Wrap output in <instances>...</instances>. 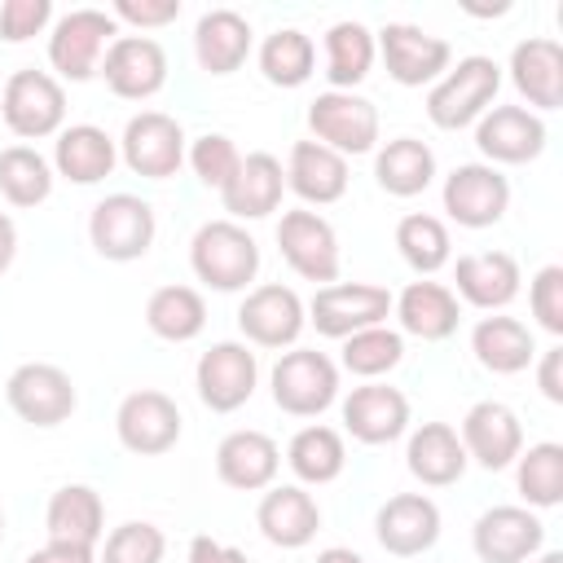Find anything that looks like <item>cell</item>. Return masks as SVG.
Masks as SVG:
<instances>
[{"mask_svg":"<svg viewBox=\"0 0 563 563\" xmlns=\"http://www.w3.org/2000/svg\"><path fill=\"white\" fill-rule=\"evenodd\" d=\"M194 277L211 290H246L260 273V242L238 220H207L189 242Z\"/></svg>","mask_w":563,"mask_h":563,"instance_id":"obj_1","label":"cell"},{"mask_svg":"<svg viewBox=\"0 0 563 563\" xmlns=\"http://www.w3.org/2000/svg\"><path fill=\"white\" fill-rule=\"evenodd\" d=\"M497 88H501V66L493 57H484V53H471V57H462L457 66H449L431 84V92H427V119L435 128H444V132H457V128L475 123L493 106Z\"/></svg>","mask_w":563,"mask_h":563,"instance_id":"obj_2","label":"cell"},{"mask_svg":"<svg viewBox=\"0 0 563 563\" xmlns=\"http://www.w3.org/2000/svg\"><path fill=\"white\" fill-rule=\"evenodd\" d=\"M0 114L4 128L22 141H44L66 128V88L48 70H13L0 88Z\"/></svg>","mask_w":563,"mask_h":563,"instance_id":"obj_3","label":"cell"},{"mask_svg":"<svg viewBox=\"0 0 563 563\" xmlns=\"http://www.w3.org/2000/svg\"><path fill=\"white\" fill-rule=\"evenodd\" d=\"M273 405L290 418H317L339 396V365L317 347H290L277 356L273 374Z\"/></svg>","mask_w":563,"mask_h":563,"instance_id":"obj_4","label":"cell"},{"mask_svg":"<svg viewBox=\"0 0 563 563\" xmlns=\"http://www.w3.org/2000/svg\"><path fill=\"white\" fill-rule=\"evenodd\" d=\"M119 40V22L101 9H70L53 22V35H48V66L70 79V84H84L97 75L106 48Z\"/></svg>","mask_w":563,"mask_h":563,"instance_id":"obj_5","label":"cell"},{"mask_svg":"<svg viewBox=\"0 0 563 563\" xmlns=\"http://www.w3.org/2000/svg\"><path fill=\"white\" fill-rule=\"evenodd\" d=\"M154 207L136 194H106L88 216V242L101 260L128 264L154 246Z\"/></svg>","mask_w":563,"mask_h":563,"instance_id":"obj_6","label":"cell"},{"mask_svg":"<svg viewBox=\"0 0 563 563\" xmlns=\"http://www.w3.org/2000/svg\"><path fill=\"white\" fill-rule=\"evenodd\" d=\"M387 317H391V290L374 282H330L308 303V321L325 339H347L356 330L383 325Z\"/></svg>","mask_w":563,"mask_h":563,"instance_id":"obj_7","label":"cell"},{"mask_svg":"<svg viewBox=\"0 0 563 563\" xmlns=\"http://www.w3.org/2000/svg\"><path fill=\"white\" fill-rule=\"evenodd\" d=\"M308 128L312 141H321L334 154H369L378 145V110L361 92H317L308 106Z\"/></svg>","mask_w":563,"mask_h":563,"instance_id":"obj_8","label":"cell"},{"mask_svg":"<svg viewBox=\"0 0 563 563\" xmlns=\"http://www.w3.org/2000/svg\"><path fill=\"white\" fill-rule=\"evenodd\" d=\"M255 383H260V361L246 343H211L198 365H194V387H198V400L211 409V413H233L242 409L251 396H255Z\"/></svg>","mask_w":563,"mask_h":563,"instance_id":"obj_9","label":"cell"},{"mask_svg":"<svg viewBox=\"0 0 563 563\" xmlns=\"http://www.w3.org/2000/svg\"><path fill=\"white\" fill-rule=\"evenodd\" d=\"M4 400L9 409L31 422V427H57L75 413L79 396H75V383L62 365H48V361H26L9 374L4 383Z\"/></svg>","mask_w":563,"mask_h":563,"instance_id":"obj_10","label":"cell"},{"mask_svg":"<svg viewBox=\"0 0 563 563\" xmlns=\"http://www.w3.org/2000/svg\"><path fill=\"white\" fill-rule=\"evenodd\" d=\"M378 53L387 62V75L400 84V88H422V84H435L449 66H453V48L449 40L413 26V22H387L378 31Z\"/></svg>","mask_w":563,"mask_h":563,"instance_id":"obj_11","label":"cell"},{"mask_svg":"<svg viewBox=\"0 0 563 563\" xmlns=\"http://www.w3.org/2000/svg\"><path fill=\"white\" fill-rule=\"evenodd\" d=\"M277 246H282V260L303 277V282H321L330 286L339 277V233L325 216L299 207V211H286L277 220Z\"/></svg>","mask_w":563,"mask_h":563,"instance_id":"obj_12","label":"cell"},{"mask_svg":"<svg viewBox=\"0 0 563 563\" xmlns=\"http://www.w3.org/2000/svg\"><path fill=\"white\" fill-rule=\"evenodd\" d=\"M119 154H123V163H128L136 176H145V180H167V176H176L180 163H185V132H180V123H176L172 114H163V110H141V114L128 119L123 141H119Z\"/></svg>","mask_w":563,"mask_h":563,"instance_id":"obj_13","label":"cell"},{"mask_svg":"<svg viewBox=\"0 0 563 563\" xmlns=\"http://www.w3.org/2000/svg\"><path fill=\"white\" fill-rule=\"evenodd\" d=\"M444 211L462 229H493L510 207V180L488 163H462L444 176Z\"/></svg>","mask_w":563,"mask_h":563,"instance_id":"obj_14","label":"cell"},{"mask_svg":"<svg viewBox=\"0 0 563 563\" xmlns=\"http://www.w3.org/2000/svg\"><path fill=\"white\" fill-rule=\"evenodd\" d=\"M114 435L128 453L136 457H158L180 440V409L167 391L141 387L132 396H123L119 413H114Z\"/></svg>","mask_w":563,"mask_h":563,"instance_id":"obj_15","label":"cell"},{"mask_svg":"<svg viewBox=\"0 0 563 563\" xmlns=\"http://www.w3.org/2000/svg\"><path fill=\"white\" fill-rule=\"evenodd\" d=\"M303 325H308V308L282 282H264V286L246 290V299L238 308V330L255 347H290L303 334Z\"/></svg>","mask_w":563,"mask_h":563,"instance_id":"obj_16","label":"cell"},{"mask_svg":"<svg viewBox=\"0 0 563 563\" xmlns=\"http://www.w3.org/2000/svg\"><path fill=\"white\" fill-rule=\"evenodd\" d=\"M101 79L123 101H145L167 84V53L150 35H119L101 57Z\"/></svg>","mask_w":563,"mask_h":563,"instance_id":"obj_17","label":"cell"},{"mask_svg":"<svg viewBox=\"0 0 563 563\" xmlns=\"http://www.w3.org/2000/svg\"><path fill=\"white\" fill-rule=\"evenodd\" d=\"M475 145L493 163H532L545 150V119L528 106H488L475 119Z\"/></svg>","mask_w":563,"mask_h":563,"instance_id":"obj_18","label":"cell"},{"mask_svg":"<svg viewBox=\"0 0 563 563\" xmlns=\"http://www.w3.org/2000/svg\"><path fill=\"white\" fill-rule=\"evenodd\" d=\"M471 545L484 563H528L545 545V523L528 506H493L475 519Z\"/></svg>","mask_w":563,"mask_h":563,"instance_id":"obj_19","label":"cell"},{"mask_svg":"<svg viewBox=\"0 0 563 563\" xmlns=\"http://www.w3.org/2000/svg\"><path fill=\"white\" fill-rule=\"evenodd\" d=\"M457 440L466 449V462H479L484 471H506L523 449V427H519V413L510 405L479 400L466 409Z\"/></svg>","mask_w":563,"mask_h":563,"instance_id":"obj_20","label":"cell"},{"mask_svg":"<svg viewBox=\"0 0 563 563\" xmlns=\"http://www.w3.org/2000/svg\"><path fill=\"white\" fill-rule=\"evenodd\" d=\"M374 537L387 554L413 559L440 541V506L427 493H396L374 515Z\"/></svg>","mask_w":563,"mask_h":563,"instance_id":"obj_21","label":"cell"},{"mask_svg":"<svg viewBox=\"0 0 563 563\" xmlns=\"http://www.w3.org/2000/svg\"><path fill=\"white\" fill-rule=\"evenodd\" d=\"M343 427L361 444H391L409 427V400L400 387L365 383L343 396Z\"/></svg>","mask_w":563,"mask_h":563,"instance_id":"obj_22","label":"cell"},{"mask_svg":"<svg viewBox=\"0 0 563 563\" xmlns=\"http://www.w3.org/2000/svg\"><path fill=\"white\" fill-rule=\"evenodd\" d=\"M282 194H286V167L282 158L255 150L238 163L233 180L220 189V202L233 220H264L282 207Z\"/></svg>","mask_w":563,"mask_h":563,"instance_id":"obj_23","label":"cell"},{"mask_svg":"<svg viewBox=\"0 0 563 563\" xmlns=\"http://www.w3.org/2000/svg\"><path fill=\"white\" fill-rule=\"evenodd\" d=\"M277 466H282V449L273 435L264 431H229L216 449V475L220 484L238 488V493H260V488H273L277 479Z\"/></svg>","mask_w":563,"mask_h":563,"instance_id":"obj_24","label":"cell"},{"mask_svg":"<svg viewBox=\"0 0 563 563\" xmlns=\"http://www.w3.org/2000/svg\"><path fill=\"white\" fill-rule=\"evenodd\" d=\"M255 523H260V532H264L268 545L303 550V545L317 537V528H321V506L312 501L308 488L282 484V488H268V493L260 497Z\"/></svg>","mask_w":563,"mask_h":563,"instance_id":"obj_25","label":"cell"},{"mask_svg":"<svg viewBox=\"0 0 563 563\" xmlns=\"http://www.w3.org/2000/svg\"><path fill=\"white\" fill-rule=\"evenodd\" d=\"M510 84L519 88V97L537 110H559L563 106V44L532 35L523 44H515L510 53Z\"/></svg>","mask_w":563,"mask_h":563,"instance_id":"obj_26","label":"cell"},{"mask_svg":"<svg viewBox=\"0 0 563 563\" xmlns=\"http://www.w3.org/2000/svg\"><path fill=\"white\" fill-rule=\"evenodd\" d=\"M286 189H295L308 207H330L347 194V158L321 141H295L286 158Z\"/></svg>","mask_w":563,"mask_h":563,"instance_id":"obj_27","label":"cell"},{"mask_svg":"<svg viewBox=\"0 0 563 563\" xmlns=\"http://www.w3.org/2000/svg\"><path fill=\"white\" fill-rule=\"evenodd\" d=\"M453 282H457L453 295H462L471 308L497 312V308H506L519 295L523 277H519L515 255H506V251H475V255H462L453 264Z\"/></svg>","mask_w":563,"mask_h":563,"instance_id":"obj_28","label":"cell"},{"mask_svg":"<svg viewBox=\"0 0 563 563\" xmlns=\"http://www.w3.org/2000/svg\"><path fill=\"white\" fill-rule=\"evenodd\" d=\"M119 163V150H114V136L97 123H70L57 132V145H53V172L66 176L70 185H97L114 172Z\"/></svg>","mask_w":563,"mask_h":563,"instance_id":"obj_29","label":"cell"},{"mask_svg":"<svg viewBox=\"0 0 563 563\" xmlns=\"http://www.w3.org/2000/svg\"><path fill=\"white\" fill-rule=\"evenodd\" d=\"M391 312L400 321V334H413L422 343H440L457 330V295L444 282H409L396 299Z\"/></svg>","mask_w":563,"mask_h":563,"instance_id":"obj_30","label":"cell"},{"mask_svg":"<svg viewBox=\"0 0 563 563\" xmlns=\"http://www.w3.org/2000/svg\"><path fill=\"white\" fill-rule=\"evenodd\" d=\"M194 57L207 75H233L251 57V22L233 9H207L194 26Z\"/></svg>","mask_w":563,"mask_h":563,"instance_id":"obj_31","label":"cell"},{"mask_svg":"<svg viewBox=\"0 0 563 563\" xmlns=\"http://www.w3.org/2000/svg\"><path fill=\"white\" fill-rule=\"evenodd\" d=\"M405 462H409V475L422 479L427 488H449L466 471V449H462V440L449 422H422L409 435Z\"/></svg>","mask_w":563,"mask_h":563,"instance_id":"obj_32","label":"cell"},{"mask_svg":"<svg viewBox=\"0 0 563 563\" xmlns=\"http://www.w3.org/2000/svg\"><path fill=\"white\" fill-rule=\"evenodd\" d=\"M471 352L488 374H523L537 356V343L519 317H479L471 330Z\"/></svg>","mask_w":563,"mask_h":563,"instance_id":"obj_33","label":"cell"},{"mask_svg":"<svg viewBox=\"0 0 563 563\" xmlns=\"http://www.w3.org/2000/svg\"><path fill=\"white\" fill-rule=\"evenodd\" d=\"M44 528L48 541H75V545H97L106 532V506L101 493L88 484H66L48 497L44 510Z\"/></svg>","mask_w":563,"mask_h":563,"instance_id":"obj_34","label":"cell"},{"mask_svg":"<svg viewBox=\"0 0 563 563\" xmlns=\"http://www.w3.org/2000/svg\"><path fill=\"white\" fill-rule=\"evenodd\" d=\"M374 180L391 198H418L435 180V154L418 136H396L374 154Z\"/></svg>","mask_w":563,"mask_h":563,"instance_id":"obj_35","label":"cell"},{"mask_svg":"<svg viewBox=\"0 0 563 563\" xmlns=\"http://www.w3.org/2000/svg\"><path fill=\"white\" fill-rule=\"evenodd\" d=\"M286 466L295 471L299 484H334L347 466V449H343V435L325 422H312V427H299L286 444Z\"/></svg>","mask_w":563,"mask_h":563,"instance_id":"obj_36","label":"cell"},{"mask_svg":"<svg viewBox=\"0 0 563 563\" xmlns=\"http://www.w3.org/2000/svg\"><path fill=\"white\" fill-rule=\"evenodd\" d=\"M374 53H378V44H374V31L365 22H352V18L334 22L325 31V79H330V88L352 92L369 75Z\"/></svg>","mask_w":563,"mask_h":563,"instance_id":"obj_37","label":"cell"},{"mask_svg":"<svg viewBox=\"0 0 563 563\" xmlns=\"http://www.w3.org/2000/svg\"><path fill=\"white\" fill-rule=\"evenodd\" d=\"M145 325L167 339V343H189L202 334L207 325V299L194 290V286H158L150 299H145Z\"/></svg>","mask_w":563,"mask_h":563,"instance_id":"obj_38","label":"cell"},{"mask_svg":"<svg viewBox=\"0 0 563 563\" xmlns=\"http://www.w3.org/2000/svg\"><path fill=\"white\" fill-rule=\"evenodd\" d=\"M515 484H519V497L537 510H550L563 501V444L554 440H541V444H528L519 449L515 457Z\"/></svg>","mask_w":563,"mask_h":563,"instance_id":"obj_39","label":"cell"},{"mask_svg":"<svg viewBox=\"0 0 563 563\" xmlns=\"http://www.w3.org/2000/svg\"><path fill=\"white\" fill-rule=\"evenodd\" d=\"M312 70H317V44H312L303 31L282 26V31H273V35L260 44V75H264L268 84H277V88H299V84L312 79Z\"/></svg>","mask_w":563,"mask_h":563,"instance_id":"obj_40","label":"cell"},{"mask_svg":"<svg viewBox=\"0 0 563 563\" xmlns=\"http://www.w3.org/2000/svg\"><path fill=\"white\" fill-rule=\"evenodd\" d=\"M396 251H400V260H405L413 273L431 277V273H440V268L449 264L453 242H449L444 220H435V216H427V211H409V216L396 224Z\"/></svg>","mask_w":563,"mask_h":563,"instance_id":"obj_41","label":"cell"},{"mask_svg":"<svg viewBox=\"0 0 563 563\" xmlns=\"http://www.w3.org/2000/svg\"><path fill=\"white\" fill-rule=\"evenodd\" d=\"M0 194L13 207H40L53 194V163L31 145L0 150Z\"/></svg>","mask_w":563,"mask_h":563,"instance_id":"obj_42","label":"cell"},{"mask_svg":"<svg viewBox=\"0 0 563 563\" xmlns=\"http://www.w3.org/2000/svg\"><path fill=\"white\" fill-rule=\"evenodd\" d=\"M405 356V334L387 330V325H369L343 339V369L356 378H378L387 369H396Z\"/></svg>","mask_w":563,"mask_h":563,"instance_id":"obj_43","label":"cell"},{"mask_svg":"<svg viewBox=\"0 0 563 563\" xmlns=\"http://www.w3.org/2000/svg\"><path fill=\"white\" fill-rule=\"evenodd\" d=\"M163 550H167L163 528H154L145 519H128L106 537L97 563H163Z\"/></svg>","mask_w":563,"mask_h":563,"instance_id":"obj_44","label":"cell"},{"mask_svg":"<svg viewBox=\"0 0 563 563\" xmlns=\"http://www.w3.org/2000/svg\"><path fill=\"white\" fill-rule=\"evenodd\" d=\"M238 163H242V154H238V145H233L224 132H207V136H198V141L189 145V167H194V176H198L207 189H224V185L233 180Z\"/></svg>","mask_w":563,"mask_h":563,"instance_id":"obj_45","label":"cell"},{"mask_svg":"<svg viewBox=\"0 0 563 563\" xmlns=\"http://www.w3.org/2000/svg\"><path fill=\"white\" fill-rule=\"evenodd\" d=\"M528 308L545 334H554V339L563 334V264L537 268L532 286H528Z\"/></svg>","mask_w":563,"mask_h":563,"instance_id":"obj_46","label":"cell"},{"mask_svg":"<svg viewBox=\"0 0 563 563\" xmlns=\"http://www.w3.org/2000/svg\"><path fill=\"white\" fill-rule=\"evenodd\" d=\"M48 22H53V4L48 0H4L0 4V40H9V44L35 40Z\"/></svg>","mask_w":563,"mask_h":563,"instance_id":"obj_47","label":"cell"},{"mask_svg":"<svg viewBox=\"0 0 563 563\" xmlns=\"http://www.w3.org/2000/svg\"><path fill=\"white\" fill-rule=\"evenodd\" d=\"M114 22H132L136 31H154L180 18V0H114Z\"/></svg>","mask_w":563,"mask_h":563,"instance_id":"obj_48","label":"cell"},{"mask_svg":"<svg viewBox=\"0 0 563 563\" xmlns=\"http://www.w3.org/2000/svg\"><path fill=\"white\" fill-rule=\"evenodd\" d=\"M26 563H97V545H75V541H44L40 550L26 554Z\"/></svg>","mask_w":563,"mask_h":563,"instance_id":"obj_49","label":"cell"},{"mask_svg":"<svg viewBox=\"0 0 563 563\" xmlns=\"http://www.w3.org/2000/svg\"><path fill=\"white\" fill-rule=\"evenodd\" d=\"M537 387L550 405H563V347H550L541 352V365H537Z\"/></svg>","mask_w":563,"mask_h":563,"instance_id":"obj_50","label":"cell"},{"mask_svg":"<svg viewBox=\"0 0 563 563\" xmlns=\"http://www.w3.org/2000/svg\"><path fill=\"white\" fill-rule=\"evenodd\" d=\"M185 563H246V554L238 550V545H224V541H216V537H194L189 541V559Z\"/></svg>","mask_w":563,"mask_h":563,"instance_id":"obj_51","label":"cell"},{"mask_svg":"<svg viewBox=\"0 0 563 563\" xmlns=\"http://www.w3.org/2000/svg\"><path fill=\"white\" fill-rule=\"evenodd\" d=\"M13 255H18V224H13V220L0 211V277L9 273Z\"/></svg>","mask_w":563,"mask_h":563,"instance_id":"obj_52","label":"cell"},{"mask_svg":"<svg viewBox=\"0 0 563 563\" xmlns=\"http://www.w3.org/2000/svg\"><path fill=\"white\" fill-rule=\"evenodd\" d=\"M317 563H365V559L356 550H347V545H330V550L317 554Z\"/></svg>","mask_w":563,"mask_h":563,"instance_id":"obj_53","label":"cell"},{"mask_svg":"<svg viewBox=\"0 0 563 563\" xmlns=\"http://www.w3.org/2000/svg\"><path fill=\"white\" fill-rule=\"evenodd\" d=\"M532 563H563V554H559V550H545V554H537Z\"/></svg>","mask_w":563,"mask_h":563,"instance_id":"obj_54","label":"cell"},{"mask_svg":"<svg viewBox=\"0 0 563 563\" xmlns=\"http://www.w3.org/2000/svg\"><path fill=\"white\" fill-rule=\"evenodd\" d=\"M0 537H4V510H0Z\"/></svg>","mask_w":563,"mask_h":563,"instance_id":"obj_55","label":"cell"}]
</instances>
